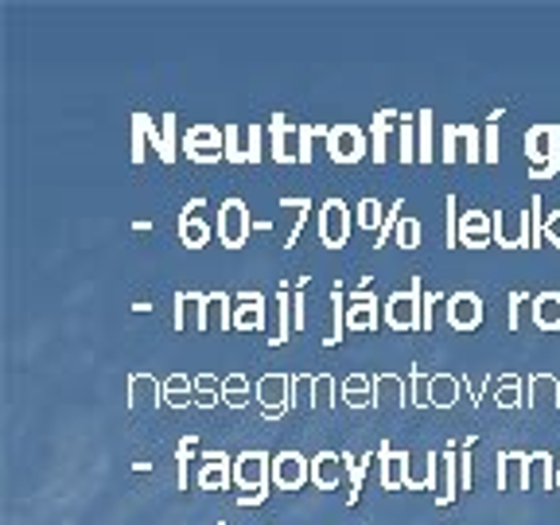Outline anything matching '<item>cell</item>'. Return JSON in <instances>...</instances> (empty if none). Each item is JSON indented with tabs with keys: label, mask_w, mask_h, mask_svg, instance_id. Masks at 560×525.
I'll return each instance as SVG.
<instances>
[{
	"label": "cell",
	"mask_w": 560,
	"mask_h": 525,
	"mask_svg": "<svg viewBox=\"0 0 560 525\" xmlns=\"http://www.w3.org/2000/svg\"><path fill=\"white\" fill-rule=\"evenodd\" d=\"M394 125H397L394 109H382V114H374V164H385V160H389L385 144H389V129H394Z\"/></svg>",
	"instance_id": "d6a6232c"
},
{
	"label": "cell",
	"mask_w": 560,
	"mask_h": 525,
	"mask_svg": "<svg viewBox=\"0 0 560 525\" xmlns=\"http://www.w3.org/2000/svg\"><path fill=\"white\" fill-rule=\"evenodd\" d=\"M199 207H202V199H195V202H187L184 214H179V237H184L187 249H202V245L210 242V226L195 214Z\"/></svg>",
	"instance_id": "cb8c5ba5"
},
{
	"label": "cell",
	"mask_w": 560,
	"mask_h": 525,
	"mask_svg": "<svg viewBox=\"0 0 560 525\" xmlns=\"http://www.w3.org/2000/svg\"><path fill=\"white\" fill-rule=\"evenodd\" d=\"M525 164L534 179H552L560 172V129L557 125H534L525 132Z\"/></svg>",
	"instance_id": "6da1fadb"
},
{
	"label": "cell",
	"mask_w": 560,
	"mask_h": 525,
	"mask_svg": "<svg viewBox=\"0 0 560 525\" xmlns=\"http://www.w3.org/2000/svg\"><path fill=\"white\" fill-rule=\"evenodd\" d=\"M409 464H412L409 452H397V447L382 444V487L401 490L405 479H409Z\"/></svg>",
	"instance_id": "7402d4cb"
},
{
	"label": "cell",
	"mask_w": 560,
	"mask_h": 525,
	"mask_svg": "<svg viewBox=\"0 0 560 525\" xmlns=\"http://www.w3.org/2000/svg\"><path fill=\"white\" fill-rule=\"evenodd\" d=\"M494 237L502 249H537L534 210H499L494 214Z\"/></svg>",
	"instance_id": "7a4b0ae2"
},
{
	"label": "cell",
	"mask_w": 560,
	"mask_h": 525,
	"mask_svg": "<svg viewBox=\"0 0 560 525\" xmlns=\"http://www.w3.org/2000/svg\"><path fill=\"white\" fill-rule=\"evenodd\" d=\"M494 401H499L502 409H517V405H522V397H517V377H502V389Z\"/></svg>",
	"instance_id": "bcb514c9"
},
{
	"label": "cell",
	"mask_w": 560,
	"mask_h": 525,
	"mask_svg": "<svg viewBox=\"0 0 560 525\" xmlns=\"http://www.w3.org/2000/svg\"><path fill=\"white\" fill-rule=\"evenodd\" d=\"M179 149L187 152L191 164H219V160H226V132H219L214 125H191Z\"/></svg>",
	"instance_id": "277c9868"
},
{
	"label": "cell",
	"mask_w": 560,
	"mask_h": 525,
	"mask_svg": "<svg viewBox=\"0 0 560 525\" xmlns=\"http://www.w3.org/2000/svg\"><path fill=\"white\" fill-rule=\"evenodd\" d=\"M219 382H214V377L210 374H202V377H195V405H202V409H210V405L219 401Z\"/></svg>",
	"instance_id": "60d3db41"
},
{
	"label": "cell",
	"mask_w": 560,
	"mask_h": 525,
	"mask_svg": "<svg viewBox=\"0 0 560 525\" xmlns=\"http://www.w3.org/2000/svg\"><path fill=\"white\" fill-rule=\"evenodd\" d=\"M455 464H459V452L455 447H447V452H440V459H436V502L440 506H447V502L455 499V479H452V471H455Z\"/></svg>",
	"instance_id": "4316f807"
},
{
	"label": "cell",
	"mask_w": 560,
	"mask_h": 525,
	"mask_svg": "<svg viewBox=\"0 0 560 525\" xmlns=\"http://www.w3.org/2000/svg\"><path fill=\"white\" fill-rule=\"evenodd\" d=\"M144 405H164V382L152 374H129V409H144Z\"/></svg>",
	"instance_id": "603a6c76"
},
{
	"label": "cell",
	"mask_w": 560,
	"mask_h": 525,
	"mask_svg": "<svg viewBox=\"0 0 560 525\" xmlns=\"http://www.w3.org/2000/svg\"><path fill=\"white\" fill-rule=\"evenodd\" d=\"M557 487H560V467H557Z\"/></svg>",
	"instance_id": "f5cc1de1"
},
{
	"label": "cell",
	"mask_w": 560,
	"mask_h": 525,
	"mask_svg": "<svg viewBox=\"0 0 560 525\" xmlns=\"http://www.w3.org/2000/svg\"><path fill=\"white\" fill-rule=\"evenodd\" d=\"M175 331H207V296L175 292Z\"/></svg>",
	"instance_id": "2e32d148"
},
{
	"label": "cell",
	"mask_w": 560,
	"mask_h": 525,
	"mask_svg": "<svg viewBox=\"0 0 560 525\" xmlns=\"http://www.w3.org/2000/svg\"><path fill=\"white\" fill-rule=\"evenodd\" d=\"M482 160L487 164H499V114L487 121V140H482Z\"/></svg>",
	"instance_id": "7bdbcfd3"
},
{
	"label": "cell",
	"mask_w": 560,
	"mask_h": 525,
	"mask_svg": "<svg viewBox=\"0 0 560 525\" xmlns=\"http://www.w3.org/2000/svg\"><path fill=\"white\" fill-rule=\"evenodd\" d=\"M222 401H226L230 409H242V405L249 401V377L245 374L222 377Z\"/></svg>",
	"instance_id": "d590c367"
},
{
	"label": "cell",
	"mask_w": 560,
	"mask_h": 525,
	"mask_svg": "<svg viewBox=\"0 0 560 525\" xmlns=\"http://www.w3.org/2000/svg\"><path fill=\"white\" fill-rule=\"evenodd\" d=\"M557 487V471H552V455L534 452L529 455V475H525V490H552Z\"/></svg>",
	"instance_id": "83f0119b"
},
{
	"label": "cell",
	"mask_w": 560,
	"mask_h": 525,
	"mask_svg": "<svg viewBox=\"0 0 560 525\" xmlns=\"http://www.w3.org/2000/svg\"><path fill=\"white\" fill-rule=\"evenodd\" d=\"M385 401H394L405 409V382L394 374H377L374 377V405H385Z\"/></svg>",
	"instance_id": "836d02e7"
},
{
	"label": "cell",
	"mask_w": 560,
	"mask_h": 525,
	"mask_svg": "<svg viewBox=\"0 0 560 525\" xmlns=\"http://www.w3.org/2000/svg\"><path fill=\"white\" fill-rule=\"evenodd\" d=\"M342 401H347L350 409H366V405L374 401V382H370L366 374H350L347 382H342Z\"/></svg>",
	"instance_id": "1f68e13d"
},
{
	"label": "cell",
	"mask_w": 560,
	"mask_h": 525,
	"mask_svg": "<svg viewBox=\"0 0 560 525\" xmlns=\"http://www.w3.org/2000/svg\"><path fill=\"white\" fill-rule=\"evenodd\" d=\"M315 137H327V129H319V125H300V164H312V140Z\"/></svg>",
	"instance_id": "f6af8a7d"
},
{
	"label": "cell",
	"mask_w": 560,
	"mask_h": 525,
	"mask_svg": "<svg viewBox=\"0 0 560 525\" xmlns=\"http://www.w3.org/2000/svg\"><path fill=\"white\" fill-rule=\"evenodd\" d=\"M529 319L537 331H560V292H537Z\"/></svg>",
	"instance_id": "d4e9b609"
},
{
	"label": "cell",
	"mask_w": 560,
	"mask_h": 525,
	"mask_svg": "<svg viewBox=\"0 0 560 525\" xmlns=\"http://www.w3.org/2000/svg\"><path fill=\"white\" fill-rule=\"evenodd\" d=\"M447 324H452V331H475L482 324V300L475 292L447 296Z\"/></svg>",
	"instance_id": "e0dca14e"
},
{
	"label": "cell",
	"mask_w": 560,
	"mask_h": 525,
	"mask_svg": "<svg viewBox=\"0 0 560 525\" xmlns=\"http://www.w3.org/2000/svg\"><path fill=\"white\" fill-rule=\"evenodd\" d=\"M312 389H315V409H327V405H335V377L331 374H319V377H315V382H312Z\"/></svg>",
	"instance_id": "b9f144b4"
},
{
	"label": "cell",
	"mask_w": 560,
	"mask_h": 525,
	"mask_svg": "<svg viewBox=\"0 0 560 525\" xmlns=\"http://www.w3.org/2000/svg\"><path fill=\"white\" fill-rule=\"evenodd\" d=\"M195 482H199L202 490H226L230 482H234V459H230L226 452H202Z\"/></svg>",
	"instance_id": "5bb4252c"
},
{
	"label": "cell",
	"mask_w": 560,
	"mask_h": 525,
	"mask_svg": "<svg viewBox=\"0 0 560 525\" xmlns=\"http://www.w3.org/2000/svg\"><path fill=\"white\" fill-rule=\"evenodd\" d=\"M292 307H296V319H292V327L300 331V327H304V296H300V292L292 296Z\"/></svg>",
	"instance_id": "816d5d0a"
},
{
	"label": "cell",
	"mask_w": 560,
	"mask_h": 525,
	"mask_svg": "<svg viewBox=\"0 0 560 525\" xmlns=\"http://www.w3.org/2000/svg\"><path fill=\"white\" fill-rule=\"evenodd\" d=\"M234 482L242 490H254V494H269V482H272V455L265 452H242L234 459Z\"/></svg>",
	"instance_id": "ba28073f"
},
{
	"label": "cell",
	"mask_w": 560,
	"mask_h": 525,
	"mask_svg": "<svg viewBox=\"0 0 560 525\" xmlns=\"http://www.w3.org/2000/svg\"><path fill=\"white\" fill-rule=\"evenodd\" d=\"M191 452H195V440H184L179 444V487L187 490V459H191Z\"/></svg>",
	"instance_id": "681fc988"
},
{
	"label": "cell",
	"mask_w": 560,
	"mask_h": 525,
	"mask_svg": "<svg viewBox=\"0 0 560 525\" xmlns=\"http://www.w3.org/2000/svg\"><path fill=\"white\" fill-rule=\"evenodd\" d=\"M132 121L144 129V144H152V149H156V156L164 160V164H175V149L184 144V140H175V129H179L175 114L160 117V129H156V121H152L149 114H132Z\"/></svg>",
	"instance_id": "52a82bcc"
},
{
	"label": "cell",
	"mask_w": 560,
	"mask_h": 525,
	"mask_svg": "<svg viewBox=\"0 0 560 525\" xmlns=\"http://www.w3.org/2000/svg\"><path fill=\"white\" fill-rule=\"evenodd\" d=\"M319 237L327 249H342L350 242V207L342 199H327L319 207Z\"/></svg>",
	"instance_id": "8fae6325"
},
{
	"label": "cell",
	"mask_w": 560,
	"mask_h": 525,
	"mask_svg": "<svg viewBox=\"0 0 560 525\" xmlns=\"http://www.w3.org/2000/svg\"><path fill=\"white\" fill-rule=\"evenodd\" d=\"M269 156L277 164H300V129H292L284 114H272L269 121Z\"/></svg>",
	"instance_id": "4fadbf2b"
},
{
	"label": "cell",
	"mask_w": 560,
	"mask_h": 525,
	"mask_svg": "<svg viewBox=\"0 0 560 525\" xmlns=\"http://www.w3.org/2000/svg\"><path fill=\"white\" fill-rule=\"evenodd\" d=\"M499 490H525V475H529V455L525 452H506L499 455Z\"/></svg>",
	"instance_id": "484cf974"
},
{
	"label": "cell",
	"mask_w": 560,
	"mask_h": 525,
	"mask_svg": "<svg viewBox=\"0 0 560 525\" xmlns=\"http://www.w3.org/2000/svg\"><path fill=\"white\" fill-rule=\"evenodd\" d=\"M265 327V296L261 292H242L234 300V331H261Z\"/></svg>",
	"instance_id": "ffe728a7"
},
{
	"label": "cell",
	"mask_w": 560,
	"mask_h": 525,
	"mask_svg": "<svg viewBox=\"0 0 560 525\" xmlns=\"http://www.w3.org/2000/svg\"><path fill=\"white\" fill-rule=\"evenodd\" d=\"M490 237H494V214H482V210H464L459 214V245L487 249Z\"/></svg>",
	"instance_id": "ac0fdd59"
},
{
	"label": "cell",
	"mask_w": 560,
	"mask_h": 525,
	"mask_svg": "<svg viewBox=\"0 0 560 525\" xmlns=\"http://www.w3.org/2000/svg\"><path fill=\"white\" fill-rule=\"evenodd\" d=\"M436 149H432V114L420 109L417 114V164H432Z\"/></svg>",
	"instance_id": "e575fe53"
},
{
	"label": "cell",
	"mask_w": 560,
	"mask_h": 525,
	"mask_svg": "<svg viewBox=\"0 0 560 525\" xmlns=\"http://www.w3.org/2000/svg\"><path fill=\"white\" fill-rule=\"evenodd\" d=\"M257 401H261V409H265V417H269V420L284 417V412L296 405V401H292V377L265 374L261 382H257Z\"/></svg>",
	"instance_id": "7c38bea8"
},
{
	"label": "cell",
	"mask_w": 560,
	"mask_h": 525,
	"mask_svg": "<svg viewBox=\"0 0 560 525\" xmlns=\"http://www.w3.org/2000/svg\"><path fill=\"white\" fill-rule=\"evenodd\" d=\"M219 525H222V522H219Z\"/></svg>",
	"instance_id": "11a10c76"
},
{
	"label": "cell",
	"mask_w": 560,
	"mask_h": 525,
	"mask_svg": "<svg viewBox=\"0 0 560 525\" xmlns=\"http://www.w3.org/2000/svg\"><path fill=\"white\" fill-rule=\"evenodd\" d=\"M219 327V331H234V300L226 292H210L207 296V331Z\"/></svg>",
	"instance_id": "f1b7e54d"
},
{
	"label": "cell",
	"mask_w": 560,
	"mask_h": 525,
	"mask_svg": "<svg viewBox=\"0 0 560 525\" xmlns=\"http://www.w3.org/2000/svg\"><path fill=\"white\" fill-rule=\"evenodd\" d=\"M557 401H560V397H557Z\"/></svg>",
	"instance_id": "db71d44e"
},
{
	"label": "cell",
	"mask_w": 560,
	"mask_h": 525,
	"mask_svg": "<svg viewBox=\"0 0 560 525\" xmlns=\"http://www.w3.org/2000/svg\"><path fill=\"white\" fill-rule=\"evenodd\" d=\"M397 137H401V164H417V117H401Z\"/></svg>",
	"instance_id": "8d00e7d4"
},
{
	"label": "cell",
	"mask_w": 560,
	"mask_h": 525,
	"mask_svg": "<svg viewBox=\"0 0 560 525\" xmlns=\"http://www.w3.org/2000/svg\"><path fill=\"white\" fill-rule=\"evenodd\" d=\"M249 207H245L242 199H226L219 207V242L226 245V249H242L245 242H249Z\"/></svg>",
	"instance_id": "9c48e42d"
},
{
	"label": "cell",
	"mask_w": 560,
	"mask_h": 525,
	"mask_svg": "<svg viewBox=\"0 0 560 525\" xmlns=\"http://www.w3.org/2000/svg\"><path fill=\"white\" fill-rule=\"evenodd\" d=\"M144 149H149V144H144V129L132 121V164H144Z\"/></svg>",
	"instance_id": "c3c4849f"
},
{
	"label": "cell",
	"mask_w": 560,
	"mask_h": 525,
	"mask_svg": "<svg viewBox=\"0 0 560 525\" xmlns=\"http://www.w3.org/2000/svg\"><path fill=\"white\" fill-rule=\"evenodd\" d=\"M459 401V377L455 374H432L429 377V405L436 409H452Z\"/></svg>",
	"instance_id": "f546056e"
},
{
	"label": "cell",
	"mask_w": 560,
	"mask_h": 525,
	"mask_svg": "<svg viewBox=\"0 0 560 525\" xmlns=\"http://www.w3.org/2000/svg\"><path fill=\"white\" fill-rule=\"evenodd\" d=\"M342 471H347V455H339V452H319L312 459V482L319 490H335V487H339Z\"/></svg>",
	"instance_id": "44dd1931"
},
{
	"label": "cell",
	"mask_w": 560,
	"mask_h": 525,
	"mask_svg": "<svg viewBox=\"0 0 560 525\" xmlns=\"http://www.w3.org/2000/svg\"><path fill=\"white\" fill-rule=\"evenodd\" d=\"M382 219H385V214H382V202H377V199H362L359 202V226L362 230H370V234H374V230L382 226ZM377 234H382V230H377Z\"/></svg>",
	"instance_id": "f35d334b"
},
{
	"label": "cell",
	"mask_w": 560,
	"mask_h": 525,
	"mask_svg": "<svg viewBox=\"0 0 560 525\" xmlns=\"http://www.w3.org/2000/svg\"><path fill=\"white\" fill-rule=\"evenodd\" d=\"M522 304H525L522 292H510V319H506L510 331H517V327H522Z\"/></svg>",
	"instance_id": "7dc6e473"
},
{
	"label": "cell",
	"mask_w": 560,
	"mask_h": 525,
	"mask_svg": "<svg viewBox=\"0 0 560 525\" xmlns=\"http://www.w3.org/2000/svg\"><path fill=\"white\" fill-rule=\"evenodd\" d=\"M397 245H401V249H417L420 245V222L417 219H405L401 214V222H397Z\"/></svg>",
	"instance_id": "ab89813d"
},
{
	"label": "cell",
	"mask_w": 560,
	"mask_h": 525,
	"mask_svg": "<svg viewBox=\"0 0 560 525\" xmlns=\"http://www.w3.org/2000/svg\"><path fill=\"white\" fill-rule=\"evenodd\" d=\"M366 152L374 149L366 144V132L359 125H331L327 129V156L335 164H359V160H366Z\"/></svg>",
	"instance_id": "5b68a950"
},
{
	"label": "cell",
	"mask_w": 560,
	"mask_h": 525,
	"mask_svg": "<svg viewBox=\"0 0 560 525\" xmlns=\"http://www.w3.org/2000/svg\"><path fill=\"white\" fill-rule=\"evenodd\" d=\"M280 207L296 210V222H292V230H289V242H284V245H296L300 226H304V210H312V199H280Z\"/></svg>",
	"instance_id": "ee69618b"
},
{
	"label": "cell",
	"mask_w": 560,
	"mask_h": 525,
	"mask_svg": "<svg viewBox=\"0 0 560 525\" xmlns=\"http://www.w3.org/2000/svg\"><path fill=\"white\" fill-rule=\"evenodd\" d=\"M195 377L187 374H172L164 377V405H172V409H187V405L195 401Z\"/></svg>",
	"instance_id": "4dcf8cb0"
},
{
	"label": "cell",
	"mask_w": 560,
	"mask_h": 525,
	"mask_svg": "<svg viewBox=\"0 0 560 525\" xmlns=\"http://www.w3.org/2000/svg\"><path fill=\"white\" fill-rule=\"evenodd\" d=\"M370 459H374V455H362V459H354V455H347V471H350V490H347V502H350V506H354V502H359L362 475H366Z\"/></svg>",
	"instance_id": "74e56055"
},
{
	"label": "cell",
	"mask_w": 560,
	"mask_h": 525,
	"mask_svg": "<svg viewBox=\"0 0 560 525\" xmlns=\"http://www.w3.org/2000/svg\"><path fill=\"white\" fill-rule=\"evenodd\" d=\"M307 479H312V464H307L300 452L272 455V482H277L280 490H300Z\"/></svg>",
	"instance_id": "9a60e30c"
},
{
	"label": "cell",
	"mask_w": 560,
	"mask_h": 525,
	"mask_svg": "<svg viewBox=\"0 0 560 525\" xmlns=\"http://www.w3.org/2000/svg\"><path fill=\"white\" fill-rule=\"evenodd\" d=\"M459 487L471 490V452L459 455Z\"/></svg>",
	"instance_id": "f907efd6"
},
{
	"label": "cell",
	"mask_w": 560,
	"mask_h": 525,
	"mask_svg": "<svg viewBox=\"0 0 560 525\" xmlns=\"http://www.w3.org/2000/svg\"><path fill=\"white\" fill-rule=\"evenodd\" d=\"M226 132V160L230 164H257V160L265 156L261 152V137H265V129L261 125H230V129H222Z\"/></svg>",
	"instance_id": "30bf717a"
},
{
	"label": "cell",
	"mask_w": 560,
	"mask_h": 525,
	"mask_svg": "<svg viewBox=\"0 0 560 525\" xmlns=\"http://www.w3.org/2000/svg\"><path fill=\"white\" fill-rule=\"evenodd\" d=\"M382 315H377V296L370 292H354L347 307V331H377Z\"/></svg>",
	"instance_id": "d6986e66"
},
{
	"label": "cell",
	"mask_w": 560,
	"mask_h": 525,
	"mask_svg": "<svg viewBox=\"0 0 560 525\" xmlns=\"http://www.w3.org/2000/svg\"><path fill=\"white\" fill-rule=\"evenodd\" d=\"M424 296H420V280H412L409 292H394V296L385 300V324L394 327V331H424Z\"/></svg>",
	"instance_id": "3957f363"
},
{
	"label": "cell",
	"mask_w": 560,
	"mask_h": 525,
	"mask_svg": "<svg viewBox=\"0 0 560 525\" xmlns=\"http://www.w3.org/2000/svg\"><path fill=\"white\" fill-rule=\"evenodd\" d=\"M440 160L444 164H479L482 160V140L475 125H444V149H440Z\"/></svg>",
	"instance_id": "8992f818"
}]
</instances>
